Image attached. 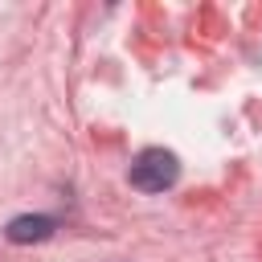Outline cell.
Returning a JSON list of instances; mask_svg holds the SVG:
<instances>
[{
  "label": "cell",
  "mask_w": 262,
  "mask_h": 262,
  "mask_svg": "<svg viewBox=\"0 0 262 262\" xmlns=\"http://www.w3.org/2000/svg\"><path fill=\"white\" fill-rule=\"evenodd\" d=\"M53 229H57V221H53V217H45V213H29V217L8 221L4 237H8V242H16V246H29V242H45V237H53Z\"/></svg>",
  "instance_id": "cell-2"
},
{
  "label": "cell",
  "mask_w": 262,
  "mask_h": 262,
  "mask_svg": "<svg viewBox=\"0 0 262 262\" xmlns=\"http://www.w3.org/2000/svg\"><path fill=\"white\" fill-rule=\"evenodd\" d=\"M176 176H180V160H176L172 151H164V147L139 151V156L131 160V172H127V180H131L139 192H164V188L176 184Z\"/></svg>",
  "instance_id": "cell-1"
}]
</instances>
